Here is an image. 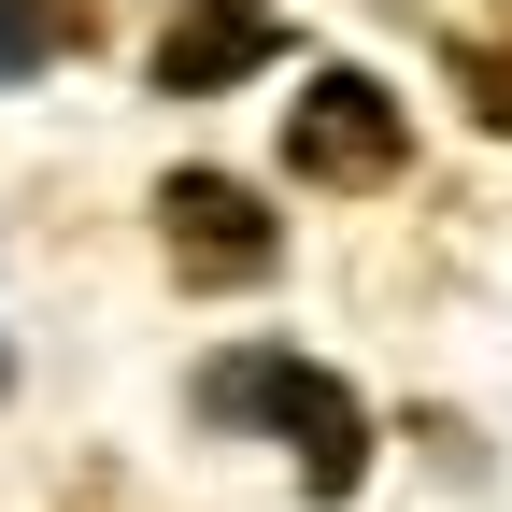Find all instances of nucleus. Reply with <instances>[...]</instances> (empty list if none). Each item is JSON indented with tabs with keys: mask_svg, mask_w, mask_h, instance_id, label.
<instances>
[{
	"mask_svg": "<svg viewBox=\"0 0 512 512\" xmlns=\"http://www.w3.org/2000/svg\"><path fill=\"white\" fill-rule=\"evenodd\" d=\"M86 29H100V0H0V86L43 72V57H72Z\"/></svg>",
	"mask_w": 512,
	"mask_h": 512,
	"instance_id": "obj_5",
	"label": "nucleus"
},
{
	"mask_svg": "<svg viewBox=\"0 0 512 512\" xmlns=\"http://www.w3.org/2000/svg\"><path fill=\"white\" fill-rule=\"evenodd\" d=\"M157 256H171L185 285H214V299L228 285H271L285 271V214L256 200L242 171H171L157 185Z\"/></svg>",
	"mask_w": 512,
	"mask_h": 512,
	"instance_id": "obj_2",
	"label": "nucleus"
},
{
	"mask_svg": "<svg viewBox=\"0 0 512 512\" xmlns=\"http://www.w3.org/2000/svg\"><path fill=\"white\" fill-rule=\"evenodd\" d=\"M285 57V15L271 0H171V29H157V100H214L242 72H271Z\"/></svg>",
	"mask_w": 512,
	"mask_h": 512,
	"instance_id": "obj_4",
	"label": "nucleus"
},
{
	"mask_svg": "<svg viewBox=\"0 0 512 512\" xmlns=\"http://www.w3.org/2000/svg\"><path fill=\"white\" fill-rule=\"evenodd\" d=\"M200 413L214 427H271L299 456V498H356L370 484V413L342 399V370H313L299 342H228L200 370Z\"/></svg>",
	"mask_w": 512,
	"mask_h": 512,
	"instance_id": "obj_1",
	"label": "nucleus"
},
{
	"mask_svg": "<svg viewBox=\"0 0 512 512\" xmlns=\"http://www.w3.org/2000/svg\"><path fill=\"white\" fill-rule=\"evenodd\" d=\"M399 157H413V114L384 100L370 72H299V100H285V171L299 185H399Z\"/></svg>",
	"mask_w": 512,
	"mask_h": 512,
	"instance_id": "obj_3",
	"label": "nucleus"
},
{
	"mask_svg": "<svg viewBox=\"0 0 512 512\" xmlns=\"http://www.w3.org/2000/svg\"><path fill=\"white\" fill-rule=\"evenodd\" d=\"M456 86H470L484 128H512V43H456Z\"/></svg>",
	"mask_w": 512,
	"mask_h": 512,
	"instance_id": "obj_6",
	"label": "nucleus"
}]
</instances>
